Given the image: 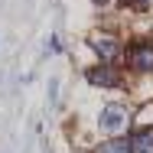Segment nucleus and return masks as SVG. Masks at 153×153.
<instances>
[{
  "mask_svg": "<svg viewBox=\"0 0 153 153\" xmlns=\"http://www.w3.org/2000/svg\"><path fill=\"white\" fill-rule=\"evenodd\" d=\"M127 65L137 75H153V39H137L127 49Z\"/></svg>",
  "mask_w": 153,
  "mask_h": 153,
  "instance_id": "f257e3e1",
  "label": "nucleus"
},
{
  "mask_svg": "<svg viewBox=\"0 0 153 153\" xmlns=\"http://www.w3.org/2000/svg\"><path fill=\"white\" fill-rule=\"evenodd\" d=\"M98 127H101L104 134L117 137L124 127H127V108H124V104H108V108L101 111V117H98Z\"/></svg>",
  "mask_w": 153,
  "mask_h": 153,
  "instance_id": "f03ea898",
  "label": "nucleus"
},
{
  "mask_svg": "<svg viewBox=\"0 0 153 153\" xmlns=\"http://www.w3.org/2000/svg\"><path fill=\"white\" fill-rule=\"evenodd\" d=\"M85 78H88V85H94V88H114V85H121V75L111 68V62H101V65L85 68Z\"/></svg>",
  "mask_w": 153,
  "mask_h": 153,
  "instance_id": "7ed1b4c3",
  "label": "nucleus"
},
{
  "mask_svg": "<svg viewBox=\"0 0 153 153\" xmlns=\"http://www.w3.org/2000/svg\"><path fill=\"white\" fill-rule=\"evenodd\" d=\"M91 49L94 56L101 62H114L121 56V39L117 36H111V33H104V36H91Z\"/></svg>",
  "mask_w": 153,
  "mask_h": 153,
  "instance_id": "20e7f679",
  "label": "nucleus"
},
{
  "mask_svg": "<svg viewBox=\"0 0 153 153\" xmlns=\"http://www.w3.org/2000/svg\"><path fill=\"white\" fill-rule=\"evenodd\" d=\"M127 143H130V153H153V127H140Z\"/></svg>",
  "mask_w": 153,
  "mask_h": 153,
  "instance_id": "39448f33",
  "label": "nucleus"
},
{
  "mask_svg": "<svg viewBox=\"0 0 153 153\" xmlns=\"http://www.w3.org/2000/svg\"><path fill=\"white\" fill-rule=\"evenodd\" d=\"M94 153H130V143L121 140V137H111V140H104Z\"/></svg>",
  "mask_w": 153,
  "mask_h": 153,
  "instance_id": "423d86ee",
  "label": "nucleus"
},
{
  "mask_svg": "<svg viewBox=\"0 0 153 153\" xmlns=\"http://www.w3.org/2000/svg\"><path fill=\"white\" fill-rule=\"evenodd\" d=\"M121 3H124V7H134V10H147L153 0H121Z\"/></svg>",
  "mask_w": 153,
  "mask_h": 153,
  "instance_id": "0eeeda50",
  "label": "nucleus"
},
{
  "mask_svg": "<svg viewBox=\"0 0 153 153\" xmlns=\"http://www.w3.org/2000/svg\"><path fill=\"white\" fill-rule=\"evenodd\" d=\"M91 3H98V7H104V3H108V0H91Z\"/></svg>",
  "mask_w": 153,
  "mask_h": 153,
  "instance_id": "6e6552de",
  "label": "nucleus"
}]
</instances>
